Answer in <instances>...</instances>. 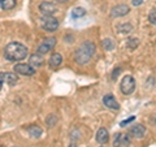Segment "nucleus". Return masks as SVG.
I'll return each instance as SVG.
<instances>
[{
    "instance_id": "nucleus-21",
    "label": "nucleus",
    "mask_w": 156,
    "mask_h": 147,
    "mask_svg": "<svg viewBox=\"0 0 156 147\" xmlns=\"http://www.w3.org/2000/svg\"><path fill=\"white\" fill-rule=\"evenodd\" d=\"M138 45H139V39L138 38H131V39H129L128 41V48H130V50H134V48H136L138 47Z\"/></svg>"
},
{
    "instance_id": "nucleus-6",
    "label": "nucleus",
    "mask_w": 156,
    "mask_h": 147,
    "mask_svg": "<svg viewBox=\"0 0 156 147\" xmlns=\"http://www.w3.org/2000/svg\"><path fill=\"white\" fill-rule=\"evenodd\" d=\"M39 11H41V13L43 16H53L58 9L55 4L51 3V2H42L39 4Z\"/></svg>"
},
{
    "instance_id": "nucleus-1",
    "label": "nucleus",
    "mask_w": 156,
    "mask_h": 147,
    "mask_svg": "<svg viewBox=\"0 0 156 147\" xmlns=\"http://www.w3.org/2000/svg\"><path fill=\"white\" fill-rule=\"evenodd\" d=\"M27 53H29L27 47L18 42H11L4 48V57L9 61H14V63L23 60L27 56Z\"/></svg>"
},
{
    "instance_id": "nucleus-25",
    "label": "nucleus",
    "mask_w": 156,
    "mask_h": 147,
    "mask_svg": "<svg viewBox=\"0 0 156 147\" xmlns=\"http://www.w3.org/2000/svg\"><path fill=\"white\" fill-rule=\"evenodd\" d=\"M119 72H121V69H120V68H116V69L113 70V74H112V80H116L117 74H119Z\"/></svg>"
},
{
    "instance_id": "nucleus-5",
    "label": "nucleus",
    "mask_w": 156,
    "mask_h": 147,
    "mask_svg": "<svg viewBox=\"0 0 156 147\" xmlns=\"http://www.w3.org/2000/svg\"><path fill=\"white\" fill-rule=\"evenodd\" d=\"M56 45V38H53V37H50V38H46V39H43V42L39 45L38 47V53H41V55H44V53L47 52H50L53 47H55Z\"/></svg>"
},
{
    "instance_id": "nucleus-20",
    "label": "nucleus",
    "mask_w": 156,
    "mask_h": 147,
    "mask_svg": "<svg viewBox=\"0 0 156 147\" xmlns=\"http://www.w3.org/2000/svg\"><path fill=\"white\" fill-rule=\"evenodd\" d=\"M101 45H103L105 51H112L115 48V42L112 41V39H109V38H105L104 41L101 42Z\"/></svg>"
},
{
    "instance_id": "nucleus-10",
    "label": "nucleus",
    "mask_w": 156,
    "mask_h": 147,
    "mask_svg": "<svg viewBox=\"0 0 156 147\" xmlns=\"http://www.w3.org/2000/svg\"><path fill=\"white\" fill-rule=\"evenodd\" d=\"M130 137L128 134H117L115 138V146L116 147H128L130 145Z\"/></svg>"
},
{
    "instance_id": "nucleus-27",
    "label": "nucleus",
    "mask_w": 156,
    "mask_h": 147,
    "mask_svg": "<svg viewBox=\"0 0 156 147\" xmlns=\"http://www.w3.org/2000/svg\"><path fill=\"white\" fill-rule=\"evenodd\" d=\"M56 2H58V3H66V2H69V0H56Z\"/></svg>"
},
{
    "instance_id": "nucleus-26",
    "label": "nucleus",
    "mask_w": 156,
    "mask_h": 147,
    "mask_svg": "<svg viewBox=\"0 0 156 147\" xmlns=\"http://www.w3.org/2000/svg\"><path fill=\"white\" fill-rule=\"evenodd\" d=\"M143 3V0H133V2H131V4H133L134 7H138V5H140V4Z\"/></svg>"
},
{
    "instance_id": "nucleus-7",
    "label": "nucleus",
    "mask_w": 156,
    "mask_h": 147,
    "mask_svg": "<svg viewBox=\"0 0 156 147\" xmlns=\"http://www.w3.org/2000/svg\"><path fill=\"white\" fill-rule=\"evenodd\" d=\"M16 74L21 76H33L35 73V68H33L30 64H16L13 68Z\"/></svg>"
},
{
    "instance_id": "nucleus-28",
    "label": "nucleus",
    "mask_w": 156,
    "mask_h": 147,
    "mask_svg": "<svg viewBox=\"0 0 156 147\" xmlns=\"http://www.w3.org/2000/svg\"><path fill=\"white\" fill-rule=\"evenodd\" d=\"M2 86H3V82L0 81V90H2Z\"/></svg>"
},
{
    "instance_id": "nucleus-14",
    "label": "nucleus",
    "mask_w": 156,
    "mask_h": 147,
    "mask_svg": "<svg viewBox=\"0 0 156 147\" xmlns=\"http://www.w3.org/2000/svg\"><path fill=\"white\" fill-rule=\"evenodd\" d=\"M43 63H44V59H43V55H41V53H34V55L30 56V59H29V64H30L33 68H39L43 65Z\"/></svg>"
},
{
    "instance_id": "nucleus-22",
    "label": "nucleus",
    "mask_w": 156,
    "mask_h": 147,
    "mask_svg": "<svg viewBox=\"0 0 156 147\" xmlns=\"http://www.w3.org/2000/svg\"><path fill=\"white\" fill-rule=\"evenodd\" d=\"M46 122H47V125L50 126V128H53V126L56 125V122H57V119H56V116L55 115H50L46 119Z\"/></svg>"
},
{
    "instance_id": "nucleus-16",
    "label": "nucleus",
    "mask_w": 156,
    "mask_h": 147,
    "mask_svg": "<svg viewBox=\"0 0 156 147\" xmlns=\"http://www.w3.org/2000/svg\"><path fill=\"white\" fill-rule=\"evenodd\" d=\"M27 133L30 134L33 138H39V137L42 135L43 130H42L41 126H38V125H31V126H29V128H27Z\"/></svg>"
},
{
    "instance_id": "nucleus-23",
    "label": "nucleus",
    "mask_w": 156,
    "mask_h": 147,
    "mask_svg": "<svg viewBox=\"0 0 156 147\" xmlns=\"http://www.w3.org/2000/svg\"><path fill=\"white\" fill-rule=\"evenodd\" d=\"M148 21L152 23V25H156V8L152 9V11L150 12V14H148Z\"/></svg>"
},
{
    "instance_id": "nucleus-12",
    "label": "nucleus",
    "mask_w": 156,
    "mask_h": 147,
    "mask_svg": "<svg viewBox=\"0 0 156 147\" xmlns=\"http://www.w3.org/2000/svg\"><path fill=\"white\" fill-rule=\"evenodd\" d=\"M103 103H104L105 107H108L111 109H119L120 108V104L117 103V100L115 99V96L112 94H107L103 98Z\"/></svg>"
},
{
    "instance_id": "nucleus-19",
    "label": "nucleus",
    "mask_w": 156,
    "mask_h": 147,
    "mask_svg": "<svg viewBox=\"0 0 156 147\" xmlns=\"http://www.w3.org/2000/svg\"><path fill=\"white\" fill-rule=\"evenodd\" d=\"M117 30L119 33H122V34H128L133 30V26L130 25V23H121V25L117 26Z\"/></svg>"
},
{
    "instance_id": "nucleus-8",
    "label": "nucleus",
    "mask_w": 156,
    "mask_h": 147,
    "mask_svg": "<svg viewBox=\"0 0 156 147\" xmlns=\"http://www.w3.org/2000/svg\"><path fill=\"white\" fill-rule=\"evenodd\" d=\"M129 12H130V8L126 5V4H120V5H116L112 8L111 16L112 17H122V16H126Z\"/></svg>"
},
{
    "instance_id": "nucleus-17",
    "label": "nucleus",
    "mask_w": 156,
    "mask_h": 147,
    "mask_svg": "<svg viewBox=\"0 0 156 147\" xmlns=\"http://www.w3.org/2000/svg\"><path fill=\"white\" fill-rule=\"evenodd\" d=\"M17 0H0V8L3 11H11L16 7Z\"/></svg>"
},
{
    "instance_id": "nucleus-4",
    "label": "nucleus",
    "mask_w": 156,
    "mask_h": 147,
    "mask_svg": "<svg viewBox=\"0 0 156 147\" xmlns=\"http://www.w3.org/2000/svg\"><path fill=\"white\" fill-rule=\"evenodd\" d=\"M41 26L46 31H55L58 27V21L53 16H43L41 18Z\"/></svg>"
},
{
    "instance_id": "nucleus-11",
    "label": "nucleus",
    "mask_w": 156,
    "mask_h": 147,
    "mask_svg": "<svg viewBox=\"0 0 156 147\" xmlns=\"http://www.w3.org/2000/svg\"><path fill=\"white\" fill-rule=\"evenodd\" d=\"M62 63V56L58 52H53L50 56V60H48V65H50L52 69H57L58 66L61 65Z\"/></svg>"
},
{
    "instance_id": "nucleus-18",
    "label": "nucleus",
    "mask_w": 156,
    "mask_h": 147,
    "mask_svg": "<svg viewBox=\"0 0 156 147\" xmlns=\"http://www.w3.org/2000/svg\"><path fill=\"white\" fill-rule=\"evenodd\" d=\"M86 14L85 8H81V7H77L72 11V17L73 18H80V17H83Z\"/></svg>"
},
{
    "instance_id": "nucleus-3",
    "label": "nucleus",
    "mask_w": 156,
    "mask_h": 147,
    "mask_svg": "<svg viewBox=\"0 0 156 147\" xmlns=\"http://www.w3.org/2000/svg\"><path fill=\"white\" fill-rule=\"evenodd\" d=\"M120 89L124 95H130L133 94L135 90V80L131 76H124L122 80L120 82Z\"/></svg>"
},
{
    "instance_id": "nucleus-13",
    "label": "nucleus",
    "mask_w": 156,
    "mask_h": 147,
    "mask_svg": "<svg viewBox=\"0 0 156 147\" xmlns=\"http://www.w3.org/2000/svg\"><path fill=\"white\" fill-rule=\"evenodd\" d=\"M144 133H146V128L143 125H133L129 131V134L131 137H134V138H142Z\"/></svg>"
},
{
    "instance_id": "nucleus-2",
    "label": "nucleus",
    "mask_w": 156,
    "mask_h": 147,
    "mask_svg": "<svg viewBox=\"0 0 156 147\" xmlns=\"http://www.w3.org/2000/svg\"><path fill=\"white\" fill-rule=\"evenodd\" d=\"M95 51H96V47H95L94 43L90 42V41H86L76 50L74 61L80 65H85L91 60L92 56L95 55Z\"/></svg>"
},
{
    "instance_id": "nucleus-15",
    "label": "nucleus",
    "mask_w": 156,
    "mask_h": 147,
    "mask_svg": "<svg viewBox=\"0 0 156 147\" xmlns=\"http://www.w3.org/2000/svg\"><path fill=\"white\" fill-rule=\"evenodd\" d=\"M96 142L100 145H104L108 142V138H109V134H108V130L104 129V128H100L99 130L96 131Z\"/></svg>"
},
{
    "instance_id": "nucleus-9",
    "label": "nucleus",
    "mask_w": 156,
    "mask_h": 147,
    "mask_svg": "<svg viewBox=\"0 0 156 147\" xmlns=\"http://www.w3.org/2000/svg\"><path fill=\"white\" fill-rule=\"evenodd\" d=\"M18 77L16 73H9V72H4V73H0V81L3 83L5 82L8 85H14L17 82Z\"/></svg>"
},
{
    "instance_id": "nucleus-24",
    "label": "nucleus",
    "mask_w": 156,
    "mask_h": 147,
    "mask_svg": "<svg viewBox=\"0 0 156 147\" xmlns=\"http://www.w3.org/2000/svg\"><path fill=\"white\" fill-rule=\"evenodd\" d=\"M135 120V117L133 116V117H129V119H126V120H124V121H121L120 122V126H125L126 124H129V122H131V121H134Z\"/></svg>"
},
{
    "instance_id": "nucleus-29",
    "label": "nucleus",
    "mask_w": 156,
    "mask_h": 147,
    "mask_svg": "<svg viewBox=\"0 0 156 147\" xmlns=\"http://www.w3.org/2000/svg\"><path fill=\"white\" fill-rule=\"evenodd\" d=\"M70 147H76V143H73V145H70Z\"/></svg>"
}]
</instances>
